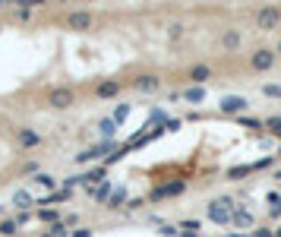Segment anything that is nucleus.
Returning a JSON list of instances; mask_svg holds the SVG:
<instances>
[{"mask_svg": "<svg viewBox=\"0 0 281 237\" xmlns=\"http://www.w3.org/2000/svg\"><path fill=\"white\" fill-rule=\"evenodd\" d=\"M73 101H76V95L67 85H57L48 92V107H54V111H67V107H73Z\"/></svg>", "mask_w": 281, "mask_h": 237, "instance_id": "1", "label": "nucleus"}, {"mask_svg": "<svg viewBox=\"0 0 281 237\" xmlns=\"http://www.w3.org/2000/svg\"><path fill=\"white\" fill-rule=\"evenodd\" d=\"M278 23H281V10H278V7H262V10L256 13V29H259V32H272Z\"/></svg>", "mask_w": 281, "mask_h": 237, "instance_id": "2", "label": "nucleus"}, {"mask_svg": "<svg viewBox=\"0 0 281 237\" xmlns=\"http://www.w3.org/2000/svg\"><path fill=\"white\" fill-rule=\"evenodd\" d=\"M209 218L215 225H231L234 218H231V199H218V203L209 206Z\"/></svg>", "mask_w": 281, "mask_h": 237, "instance_id": "3", "label": "nucleus"}, {"mask_svg": "<svg viewBox=\"0 0 281 237\" xmlns=\"http://www.w3.org/2000/svg\"><path fill=\"white\" fill-rule=\"evenodd\" d=\"M275 57H278L275 51H269V48H262V51H256L253 57H250V67H253L256 73H266V70H272V67H275Z\"/></svg>", "mask_w": 281, "mask_h": 237, "instance_id": "4", "label": "nucleus"}, {"mask_svg": "<svg viewBox=\"0 0 281 237\" xmlns=\"http://www.w3.org/2000/svg\"><path fill=\"white\" fill-rule=\"evenodd\" d=\"M247 107H250V101L243 95H224L221 98V111L224 114H240V111H247Z\"/></svg>", "mask_w": 281, "mask_h": 237, "instance_id": "5", "label": "nucleus"}, {"mask_svg": "<svg viewBox=\"0 0 281 237\" xmlns=\"http://www.w3.org/2000/svg\"><path fill=\"white\" fill-rule=\"evenodd\" d=\"M92 23H95V16H92V13H85V10L70 13V29H79V32H85V29H92Z\"/></svg>", "mask_w": 281, "mask_h": 237, "instance_id": "6", "label": "nucleus"}, {"mask_svg": "<svg viewBox=\"0 0 281 237\" xmlns=\"http://www.w3.org/2000/svg\"><path fill=\"white\" fill-rule=\"evenodd\" d=\"M183 190H186V184H183V180H177V184H164V187H155V190H152V199L177 196V193H183Z\"/></svg>", "mask_w": 281, "mask_h": 237, "instance_id": "7", "label": "nucleus"}, {"mask_svg": "<svg viewBox=\"0 0 281 237\" xmlns=\"http://www.w3.org/2000/svg\"><path fill=\"white\" fill-rule=\"evenodd\" d=\"M133 85L139 89V92H155V89L161 85V79H158V76H139Z\"/></svg>", "mask_w": 281, "mask_h": 237, "instance_id": "8", "label": "nucleus"}, {"mask_svg": "<svg viewBox=\"0 0 281 237\" xmlns=\"http://www.w3.org/2000/svg\"><path fill=\"white\" fill-rule=\"evenodd\" d=\"M117 92H120V82L117 79H107V82L98 85V98H114Z\"/></svg>", "mask_w": 281, "mask_h": 237, "instance_id": "9", "label": "nucleus"}, {"mask_svg": "<svg viewBox=\"0 0 281 237\" xmlns=\"http://www.w3.org/2000/svg\"><path fill=\"white\" fill-rule=\"evenodd\" d=\"M19 142H23V149H35V145L41 142V136L35 130H19Z\"/></svg>", "mask_w": 281, "mask_h": 237, "instance_id": "10", "label": "nucleus"}, {"mask_svg": "<svg viewBox=\"0 0 281 237\" xmlns=\"http://www.w3.org/2000/svg\"><path fill=\"white\" fill-rule=\"evenodd\" d=\"M221 41H224V48H231V51H234V48L240 45V32H237V29H224Z\"/></svg>", "mask_w": 281, "mask_h": 237, "instance_id": "11", "label": "nucleus"}, {"mask_svg": "<svg viewBox=\"0 0 281 237\" xmlns=\"http://www.w3.org/2000/svg\"><path fill=\"white\" fill-rule=\"evenodd\" d=\"M183 98L186 101H205V89L202 85H193V89H186V92H183Z\"/></svg>", "mask_w": 281, "mask_h": 237, "instance_id": "12", "label": "nucleus"}, {"mask_svg": "<svg viewBox=\"0 0 281 237\" xmlns=\"http://www.w3.org/2000/svg\"><path fill=\"white\" fill-rule=\"evenodd\" d=\"M269 215H281V193L278 190L269 193Z\"/></svg>", "mask_w": 281, "mask_h": 237, "instance_id": "13", "label": "nucleus"}, {"mask_svg": "<svg viewBox=\"0 0 281 237\" xmlns=\"http://www.w3.org/2000/svg\"><path fill=\"white\" fill-rule=\"evenodd\" d=\"M13 206H16V209H29V206H32V196H29L26 190H19V193L13 196Z\"/></svg>", "mask_w": 281, "mask_h": 237, "instance_id": "14", "label": "nucleus"}, {"mask_svg": "<svg viewBox=\"0 0 281 237\" xmlns=\"http://www.w3.org/2000/svg\"><path fill=\"white\" fill-rule=\"evenodd\" d=\"M209 73H212L209 67H193V70H190V79H193V82H202V79H209Z\"/></svg>", "mask_w": 281, "mask_h": 237, "instance_id": "15", "label": "nucleus"}, {"mask_svg": "<svg viewBox=\"0 0 281 237\" xmlns=\"http://www.w3.org/2000/svg\"><path fill=\"white\" fill-rule=\"evenodd\" d=\"M19 231V222H0V237H13Z\"/></svg>", "mask_w": 281, "mask_h": 237, "instance_id": "16", "label": "nucleus"}, {"mask_svg": "<svg viewBox=\"0 0 281 237\" xmlns=\"http://www.w3.org/2000/svg\"><path fill=\"white\" fill-rule=\"evenodd\" d=\"M35 184H38V187H48V190H54V187H57V180H54L51 174H35Z\"/></svg>", "mask_w": 281, "mask_h": 237, "instance_id": "17", "label": "nucleus"}, {"mask_svg": "<svg viewBox=\"0 0 281 237\" xmlns=\"http://www.w3.org/2000/svg\"><path fill=\"white\" fill-rule=\"evenodd\" d=\"M234 225H253V215L243 212V209H237V212H234Z\"/></svg>", "mask_w": 281, "mask_h": 237, "instance_id": "18", "label": "nucleus"}, {"mask_svg": "<svg viewBox=\"0 0 281 237\" xmlns=\"http://www.w3.org/2000/svg\"><path fill=\"white\" fill-rule=\"evenodd\" d=\"M98 180H104V168H95L92 174H85V177H82V184H98Z\"/></svg>", "mask_w": 281, "mask_h": 237, "instance_id": "19", "label": "nucleus"}, {"mask_svg": "<svg viewBox=\"0 0 281 237\" xmlns=\"http://www.w3.org/2000/svg\"><path fill=\"white\" fill-rule=\"evenodd\" d=\"M240 123H243V126H250V130H262V126H266V123H262V120H256V117H243Z\"/></svg>", "mask_w": 281, "mask_h": 237, "instance_id": "20", "label": "nucleus"}, {"mask_svg": "<svg viewBox=\"0 0 281 237\" xmlns=\"http://www.w3.org/2000/svg\"><path fill=\"white\" fill-rule=\"evenodd\" d=\"M129 117V104H117V111H114V120H126Z\"/></svg>", "mask_w": 281, "mask_h": 237, "instance_id": "21", "label": "nucleus"}, {"mask_svg": "<svg viewBox=\"0 0 281 237\" xmlns=\"http://www.w3.org/2000/svg\"><path fill=\"white\" fill-rule=\"evenodd\" d=\"M266 126H269L272 133H278V136H281V117H269V120H266Z\"/></svg>", "mask_w": 281, "mask_h": 237, "instance_id": "22", "label": "nucleus"}, {"mask_svg": "<svg viewBox=\"0 0 281 237\" xmlns=\"http://www.w3.org/2000/svg\"><path fill=\"white\" fill-rule=\"evenodd\" d=\"M38 215H41V222H54V225H57V212H54V209H41Z\"/></svg>", "mask_w": 281, "mask_h": 237, "instance_id": "23", "label": "nucleus"}, {"mask_svg": "<svg viewBox=\"0 0 281 237\" xmlns=\"http://www.w3.org/2000/svg\"><path fill=\"white\" fill-rule=\"evenodd\" d=\"M123 199H126V193H123V190H117L114 196H111V209H120V203H123Z\"/></svg>", "mask_w": 281, "mask_h": 237, "instance_id": "24", "label": "nucleus"}, {"mask_svg": "<svg viewBox=\"0 0 281 237\" xmlns=\"http://www.w3.org/2000/svg\"><path fill=\"white\" fill-rule=\"evenodd\" d=\"M92 193H95V199H107V193H111V184H101V187H95Z\"/></svg>", "mask_w": 281, "mask_h": 237, "instance_id": "25", "label": "nucleus"}, {"mask_svg": "<svg viewBox=\"0 0 281 237\" xmlns=\"http://www.w3.org/2000/svg\"><path fill=\"white\" fill-rule=\"evenodd\" d=\"M262 92H266L269 98H281V85H266Z\"/></svg>", "mask_w": 281, "mask_h": 237, "instance_id": "26", "label": "nucleus"}, {"mask_svg": "<svg viewBox=\"0 0 281 237\" xmlns=\"http://www.w3.org/2000/svg\"><path fill=\"white\" fill-rule=\"evenodd\" d=\"M101 133H104V136L114 133V120H101Z\"/></svg>", "mask_w": 281, "mask_h": 237, "instance_id": "27", "label": "nucleus"}, {"mask_svg": "<svg viewBox=\"0 0 281 237\" xmlns=\"http://www.w3.org/2000/svg\"><path fill=\"white\" fill-rule=\"evenodd\" d=\"M183 35V26H171V38H180Z\"/></svg>", "mask_w": 281, "mask_h": 237, "instance_id": "28", "label": "nucleus"}, {"mask_svg": "<svg viewBox=\"0 0 281 237\" xmlns=\"http://www.w3.org/2000/svg\"><path fill=\"white\" fill-rule=\"evenodd\" d=\"M256 237H275V234H272L269 228H259V231H256Z\"/></svg>", "mask_w": 281, "mask_h": 237, "instance_id": "29", "label": "nucleus"}, {"mask_svg": "<svg viewBox=\"0 0 281 237\" xmlns=\"http://www.w3.org/2000/svg\"><path fill=\"white\" fill-rule=\"evenodd\" d=\"M76 237H92V231H89V228H79V231H76Z\"/></svg>", "mask_w": 281, "mask_h": 237, "instance_id": "30", "label": "nucleus"}, {"mask_svg": "<svg viewBox=\"0 0 281 237\" xmlns=\"http://www.w3.org/2000/svg\"><path fill=\"white\" fill-rule=\"evenodd\" d=\"M275 237H281V228H278V231H275Z\"/></svg>", "mask_w": 281, "mask_h": 237, "instance_id": "31", "label": "nucleus"}, {"mask_svg": "<svg viewBox=\"0 0 281 237\" xmlns=\"http://www.w3.org/2000/svg\"><path fill=\"white\" fill-rule=\"evenodd\" d=\"M275 54H281V41H278V51H275Z\"/></svg>", "mask_w": 281, "mask_h": 237, "instance_id": "32", "label": "nucleus"}, {"mask_svg": "<svg viewBox=\"0 0 281 237\" xmlns=\"http://www.w3.org/2000/svg\"><path fill=\"white\" fill-rule=\"evenodd\" d=\"M0 7H4V4H0Z\"/></svg>", "mask_w": 281, "mask_h": 237, "instance_id": "33", "label": "nucleus"}]
</instances>
